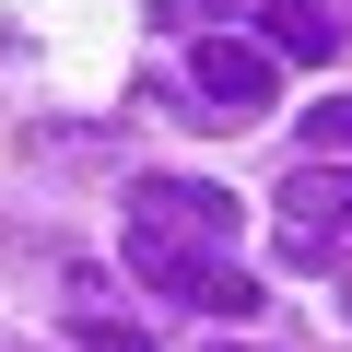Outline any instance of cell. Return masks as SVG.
<instances>
[{
    "label": "cell",
    "instance_id": "cell-1",
    "mask_svg": "<svg viewBox=\"0 0 352 352\" xmlns=\"http://www.w3.org/2000/svg\"><path fill=\"white\" fill-rule=\"evenodd\" d=\"M235 223H247V200L200 188V176H129V270L176 305L200 294L212 258H235Z\"/></svg>",
    "mask_w": 352,
    "mask_h": 352
},
{
    "label": "cell",
    "instance_id": "cell-2",
    "mask_svg": "<svg viewBox=\"0 0 352 352\" xmlns=\"http://www.w3.org/2000/svg\"><path fill=\"white\" fill-rule=\"evenodd\" d=\"M270 94H282V59H270L258 36H200V59H188V106H176V118L247 129V118H270Z\"/></svg>",
    "mask_w": 352,
    "mask_h": 352
},
{
    "label": "cell",
    "instance_id": "cell-3",
    "mask_svg": "<svg viewBox=\"0 0 352 352\" xmlns=\"http://www.w3.org/2000/svg\"><path fill=\"white\" fill-rule=\"evenodd\" d=\"M340 235H352V164H340V153H305V164L282 176V258L317 270Z\"/></svg>",
    "mask_w": 352,
    "mask_h": 352
},
{
    "label": "cell",
    "instance_id": "cell-4",
    "mask_svg": "<svg viewBox=\"0 0 352 352\" xmlns=\"http://www.w3.org/2000/svg\"><path fill=\"white\" fill-rule=\"evenodd\" d=\"M258 12H270V24H258L270 59H340V24L317 12V0H258Z\"/></svg>",
    "mask_w": 352,
    "mask_h": 352
},
{
    "label": "cell",
    "instance_id": "cell-5",
    "mask_svg": "<svg viewBox=\"0 0 352 352\" xmlns=\"http://www.w3.org/2000/svg\"><path fill=\"white\" fill-rule=\"evenodd\" d=\"M188 305H200V317H258V305H270V294H258V282H247V270H235V258H212V270H200V294H188Z\"/></svg>",
    "mask_w": 352,
    "mask_h": 352
},
{
    "label": "cell",
    "instance_id": "cell-6",
    "mask_svg": "<svg viewBox=\"0 0 352 352\" xmlns=\"http://www.w3.org/2000/svg\"><path fill=\"white\" fill-rule=\"evenodd\" d=\"M305 153H340V164H352V94H329V106H305Z\"/></svg>",
    "mask_w": 352,
    "mask_h": 352
},
{
    "label": "cell",
    "instance_id": "cell-7",
    "mask_svg": "<svg viewBox=\"0 0 352 352\" xmlns=\"http://www.w3.org/2000/svg\"><path fill=\"white\" fill-rule=\"evenodd\" d=\"M82 352H153V329H129V317H94V305H82Z\"/></svg>",
    "mask_w": 352,
    "mask_h": 352
},
{
    "label": "cell",
    "instance_id": "cell-8",
    "mask_svg": "<svg viewBox=\"0 0 352 352\" xmlns=\"http://www.w3.org/2000/svg\"><path fill=\"white\" fill-rule=\"evenodd\" d=\"M317 12H329V24H340V47H352V0H317Z\"/></svg>",
    "mask_w": 352,
    "mask_h": 352
},
{
    "label": "cell",
    "instance_id": "cell-9",
    "mask_svg": "<svg viewBox=\"0 0 352 352\" xmlns=\"http://www.w3.org/2000/svg\"><path fill=\"white\" fill-rule=\"evenodd\" d=\"M340 317H352V294H340Z\"/></svg>",
    "mask_w": 352,
    "mask_h": 352
}]
</instances>
